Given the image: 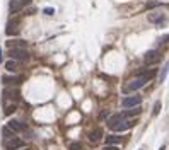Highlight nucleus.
<instances>
[{
	"label": "nucleus",
	"mask_w": 169,
	"mask_h": 150,
	"mask_svg": "<svg viewBox=\"0 0 169 150\" xmlns=\"http://www.w3.org/2000/svg\"><path fill=\"white\" fill-rule=\"evenodd\" d=\"M142 112V109L137 106V109H128V111H121V112H118V114H115V116H111L109 119V126L111 124H116L120 123V121H125V119H130L133 118V116H138Z\"/></svg>",
	"instance_id": "obj_1"
},
{
	"label": "nucleus",
	"mask_w": 169,
	"mask_h": 150,
	"mask_svg": "<svg viewBox=\"0 0 169 150\" xmlns=\"http://www.w3.org/2000/svg\"><path fill=\"white\" fill-rule=\"evenodd\" d=\"M149 82L147 77H143V75H140V77H137V79H133V80H130L127 84V86L123 87V94H130V92H135L138 91V89H142L145 84Z\"/></svg>",
	"instance_id": "obj_2"
},
{
	"label": "nucleus",
	"mask_w": 169,
	"mask_h": 150,
	"mask_svg": "<svg viewBox=\"0 0 169 150\" xmlns=\"http://www.w3.org/2000/svg\"><path fill=\"white\" fill-rule=\"evenodd\" d=\"M19 24H21V19H19V17L11 19V22L7 24V29H5V34H7V36H17V34L21 32Z\"/></svg>",
	"instance_id": "obj_3"
},
{
	"label": "nucleus",
	"mask_w": 169,
	"mask_h": 150,
	"mask_svg": "<svg viewBox=\"0 0 169 150\" xmlns=\"http://www.w3.org/2000/svg\"><path fill=\"white\" fill-rule=\"evenodd\" d=\"M143 60H145V63H147V65H155V63L161 62V53H159L157 50H150V51L145 53Z\"/></svg>",
	"instance_id": "obj_4"
},
{
	"label": "nucleus",
	"mask_w": 169,
	"mask_h": 150,
	"mask_svg": "<svg viewBox=\"0 0 169 150\" xmlns=\"http://www.w3.org/2000/svg\"><path fill=\"white\" fill-rule=\"evenodd\" d=\"M27 58H29V53H27L24 48L11 50V60H16V62H26Z\"/></svg>",
	"instance_id": "obj_5"
},
{
	"label": "nucleus",
	"mask_w": 169,
	"mask_h": 150,
	"mask_svg": "<svg viewBox=\"0 0 169 150\" xmlns=\"http://www.w3.org/2000/svg\"><path fill=\"white\" fill-rule=\"evenodd\" d=\"M140 102H142V97L140 96H132V97H125L121 101V106L125 107V109H128V107L140 106Z\"/></svg>",
	"instance_id": "obj_6"
},
{
	"label": "nucleus",
	"mask_w": 169,
	"mask_h": 150,
	"mask_svg": "<svg viewBox=\"0 0 169 150\" xmlns=\"http://www.w3.org/2000/svg\"><path fill=\"white\" fill-rule=\"evenodd\" d=\"M133 124H135L133 119H125V121H120L116 124H111V130H115V131H127V130L132 128Z\"/></svg>",
	"instance_id": "obj_7"
},
{
	"label": "nucleus",
	"mask_w": 169,
	"mask_h": 150,
	"mask_svg": "<svg viewBox=\"0 0 169 150\" xmlns=\"http://www.w3.org/2000/svg\"><path fill=\"white\" fill-rule=\"evenodd\" d=\"M5 147H7V150H17V148H22L24 147V142H22L21 138H9V142L5 143Z\"/></svg>",
	"instance_id": "obj_8"
},
{
	"label": "nucleus",
	"mask_w": 169,
	"mask_h": 150,
	"mask_svg": "<svg viewBox=\"0 0 169 150\" xmlns=\"http://www.w3.org/2000/svg\"><path fill=\"white\" fill-rule=\"evenodd\" d=\"M149 21L154 22V24H162L164 21H166V16H164L162 12H150L149 14Z\"/></svg>",
	"instance_id": "obj_9"
},
{
	"label": "nucleus",
	"mask_w": 169,
	"mask_h": 150,
	"mask_svg": "<svg viewBox=\"0 0 169 150\" xmlns=\"http://www.w3.org/2000/svg\"><path fill=\"white\" fill-rule=\"evenodd\" d=\"M4 97L7 99H14V101H17L19 97H21V92H19V89H5L4 91Z\"/></svg>",
	"instance_id": "obj_10"
},
{
	"label": "nucleus",
	"mask_w": 169,
	"mask_h": 150,
	"mask_svg": "<svg viewBox=\"0 0 169 150\" xmlns=\"http://www.w3.org/2000/svg\"><path fill=\"white\" fill-rule=\"evenodd\" d=\"M7 126H9V130H12L14 133H21V131H24V128H26L21 121H14V119H12V121H9V124H7Z\"/></svg>",
	"instance_id": "obj_11"
},
{
	"label": "nucleus",
	"mask_w": 169,
	"mask_h": 150,
	"mask_svg": "<svg viewBox=\"0 0 169 150\" xmlns=\"http://www.w3.org/2000/svg\"><path fill=\"white\" fill-rule=\"evenodd\" d=\"M26 41H21V39H16V41H7V48L9 50H19V48H26Z\"/></svg>",
	"instance_id": "obj_12"
},
{
	"label": "nucleus",
	"mask_w": 169,
	"mask_h": 150,
	"mask_svg": "<svg viewBox=\"0 0 169 150\" xmlns=\"http://www.w3.org/2000/svg\"><path fill=\"white\" fill-rule=\"evenodd\" d=\"M22 4L19 0H11V4H9V9H11V14H19L22 10Z\"/></svg>",
	"instance_id": "obj_13"
},
{
	"label": "nucleus",
	"mask_w": 169,
	"mask_h": 150,
	"mask_svg": "<svg viewBox=\"0 0 169 150\" xmlns=\"http://www.w3.org/2000/svg\"><path fill=\"white\" fill-rule=\"evenodd\" d=\"M101 138H103V130L101 128H96L94 131H91L89 133V140L91 142H94V143H97Z\"/></svg>",
	"instance_id": "obj_14"
},
{
	"label": "nucleus",
	"mask_w": 169,
	"mask_h": 150,
	"mask_svg": "<svg viewBox=\"0 0 169 150\" xmlns=\"http://www.w3.org/2000/svg\"><path fill=\"white\" fill-rule=\"evenodd\" d=\"M5 70L7 72H17L19 70V63H17L16 60H9L5 63Z\"/></svg>",
	"instance_id": "obj_15"
},
{
	"label": "nucleus",
	"mask_w": 169,
	"mask_h": 150,
	"mask_svg": "<svg viewBox=\"0 0 169 150\" xmlns=\"http://www.w3.org/2000/svg\"><path fill=\"white\" fill-rule=\"evenodd\" d=\"M118 143H121V136H116V135L106 136V145H118Z\"/></svg>",
	"instance_id": "obj_16"
},
{
	"label": "nucleus",
	"mask_w": 169,
	"mask_h": 150,
	"mask_svg": "<svg viewBox=\"0 0 169 150\" xmlns=\"http://www.w3.org/2000/svg\"><path fill=\"white\" fill-rule=\"evenodd\" d=\"M4 84H21L22 77H4Z\"/></svg>",
	"instance_id": "obj_17"
},
{
	"label": "nucleus",
	"mask_w": 169,
	"mask_h": 150,
	"mask_svg": "<svg viewBox=\"0 0 169 150\" xmlns=\"http://www.w3.org/2000/svg\"><path fill=\"white\" fill-rule=\"evenodd\" d=\"M16 109H17V104H16V102H12V104H7V106H5L4 112H5L7 116H9V114H12V112L16 111Z\"/></svg>",
	"instance_id": "obj_18"
},
{
	"label": "nucleus",
	"mask_w": 169,
	"mask_h": 150,
	"mask_svg": "<svg viewBox=\"0 0 169 150\" xmlns=\"http://www.w3.org/2000/svg\"><path fill=\"white\" fill-rule=\"evenodd\" d=\"M2 133H4V136H5L7 140H9V138H14V131H12V130H9V126H5V128L2 130Z\"/></svg>",
	"instance_id": "obj_19"
},
{
	"label": "nucleus",
	"mask_w": 169,
	"mask_h": 150,
	"mask_svg": "<svg viewBox=\"0 0 169 150\" xmlns=\"http://www.w3.org/2000/svg\"><path fill=\"white\" fill-rule=\"evenodd\" d=\"M69 148H70V150H80V148H82V145H80L79 142H72Z\"/></svg>",
	"instance_id": "obj_20"
},
{
	"label": "nucleus",
	"mask_w": 169,
	"mask_h": 150,
	"mask_svg": "<svg viewBox=\"0 0 169 150\" xmlns=\"http://www.w3.org/2000/svg\"><path fill=\"white\" fill-rule=\"evenodd\" d=\"M45 14H46V16H53V14H55V9H51V7H46V9H45Z\"/></svg>",
	"instance_id": "obj_21"
},
{
	"label": "nucleus",
	"mask_w": 169,
	"mask_h": 150,
	"mask_svg": "<svg viewBox=\"0 0 169 150\" xmlns=\"http://www.w3.org/2000/svg\"><path fill=\"white\" fill-rule=\"evenodd\" d=\"M159 109H161V102H155V106H154V114H157Z\"/></svg>",
	"instance_id": "obj_22"
},
{
	"label": "nucleus",
	"mask_w": 169,
	"mask_h": 150,
	"mask_svg": "<svg viewBox=\"0 0 169 150\" xmlns=\"http://www.w3.org/2000/svg\"><path fill=\"white\" fill-rule=\"evenodd\" d=\"M103 150H118V148H116V145H106Z\"/></svg>",
	"instance_id": "obj_23"
},
{
	"label": "nucleus",
	"mask_w": 169,
	"mask_h": 150,
	"mask_svg": "<svg viewBox=\"0 0 169 150\" xmlns=\"http://www.w3.org/2000/svg\"><path fill=\"white\" fill-rule=\"evenodd\" d=\"M19 2H21L22 5H29V4H31L32 0H19Z\"/></svg>",
	"instance_id": "obj_24"
},
{
	"label": "nucleus",
	"mask_w": 169,
	"mask_h": 150,
	"mask_svg": "<svg viewBox=\"0 0 169 150\" xmlns=\"http://www.w3.org/2000/svg\"><path fill=\"white\" fill-rule=\"evenodd\" d=\"M159 150H166V145H162V147H161V148H159Z\"/></svg>",
	"instance_id": "obj_25"
},
{
	"label": "nucleus",
	"mask_w": 169,
	"mask_h": 150,
	"mask_svg": "<svg viewBox=\"0 0 169 150\" xmlns=\"http://www.w3.org/2000/svg\"><path fill=\"white\" fill-rule=\"evenodd\" d=\"M26 150H27V148H26Z\"/></svg>",
	"instance_id": "obj_26"
}]
</instances>
